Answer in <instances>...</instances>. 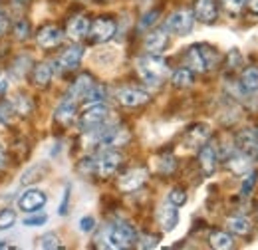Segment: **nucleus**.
<instances>
[{
  "instance_id": "33",
  "label": "nucleus",
  "mask_w": 258,
  "mask_h": 250,
  "mask_svg": "<svg viewBox=\"0 0 258 250\" xmlns=\"http://www.w3.org/2000/svg\"><path fill=\"white\" fill-rule=\"evenodd\" d=\"M256 183H258V171H256V169H250V171L246 173V177L242 179L240 195H242V197H248V195H252V191L256 189Z\"/></svg>"
},
{
  "instance_id": "20",
  "label": "nucleus",
  "mask_w": 258,
  "mask_h": 250,
  "mask_svg": "<svg viewBox=\"0 0 258 250\" xmlns=\"http://www.w3.org/2000/svg\"><path fill=\"white\" fill-rule=\"evenodd\" d=\"M90 24H92V22H90L86 16H74V18L68 22L66 36H68L70 40H74V42L84 40V38L88 36V32H90Z\"/></svg>"
},
{
  "instance_id": "28",
  "label": "nucleus",
  "mask_w": 258,
  "mask_h": 250,
  "mask_svg": "<svg viewBox=\"0 0 258 250\" xmlns=\"http://www.w3.org/2000/svg\"><path fill=\"white\" fill-rule=\"evenodd\" d=\"M209 242H211V246L217 250H228L234 246V240H232V236L228 234V232H223V230H217V232H213L211 236H209Z\"/></svg>"
},
{
  "instance_id": "8",
  "label": "nucleus",
  "mask_w": 258,
  "mask_h": 250,
  "mask_svg": "<svg viewBox=\"0 0 258 250\" xmlns=\"http://www.w3.org/2000/svg\"><path fill=\"white\" fill-rule=\"evenodd\" d=\"M121 161H123V155L119 153V151H115V149H103L99 157L96 159V173L99 177H111L117 169H119V165H121Z\"/></svg>"
},
{
  "instance_id": "41",
  "label": "nucleus",
  "mask_w": 258,
  "mask_h": 250,
  "mask_svg": "<svg viewBox=\"0 0 258 250\" xmlns=\"http://www.w3.org/2000/svg\"><path fill=\"white\" fill-rule=\"evenodd\" d=\"M139 246L141 248H157L159 246V236L143 234V236H139Z\"/></svg>"
},
{
  "instance_id": "36",
  "label": "nucleus",
  "mask_w": 258,
  "mask_h": 250,
  "mask_svg": "<svg viewBox=\"0 0 258 250\" xmlns=\"http://www.w3.org/2000/svg\"><path fill=\"white\" fill-rule=\"evenodd\" d=\"M167 203H171V205H175V207H183V205L187 203V193L179 187L171 189L169 195H167Z\"/></svg>"
},
{
  "instance_id": "49",
  "label": "nucleus",
  "mask_w": 258,
  "mask_h": 250,
  "mask_svg": "<svg viewBox=\"0 0 258 250\" xmlns=\"http://www.w3.org/2000/svg\"><path fill=\"white\" fill-rule=\"evenodd\" d=\"M16 2H20V4H26V2H30V0H16Z\"/></svg>"
},
{
  "instance_id": "12",
  "label": "nucleus",
  "mask_w": 258,
  "mask_h": 250,
  "mask_svg": "<svg viewBox=\"0 0 258 250\" xmlns=\"http://www.w3.org/2000/svg\"><path fill=\"white\" fill-rule=\"evenodd\" d=\"M82 58H84V48L82 46H70V48H66L64 52L58 56L56 66L62 72H70V70H76L80 66Z\"/></svg>"
},
{
  "instance_id": "2",
  "label": "nucleus",
  "mask_w": 258,
  "mask_h": 250,
  "mask_svg": "<svg viewBox=\"0 0 258 250\" xmlns=\"http://www.w3.org/2000/svg\"><path fill=\"white\" fill-rule=\"evenodd\" d=\"M221 62V52L215 48V46H211V44H193L189 50H187V54H185V64H187V68L189 70H193V72H211V70H215L217 66Z\"/></svg>"
},
{
  "instance_id": "21",
  "label": "nucleus",
  "mask_w": 258,
  "mask_h": 250,
  "mask_svg": "<svg viewBox=\"0 0 258 250\" xmlns=\"http://www.w3.org/2000/svg\"><path fill=\"white\" fill-rule=\"evenodd\" d=\"M92 86H94V78H92L90 74H82V76H78V80L70 86L66 97H70V99H74V101H80V99L86 97V94L90 92Z\"/></svg>"
},
{
  "instance_id": "39",
  "label": "nucleus",
  "mask_w": 258,
  "mask_h": 250,
  "mask_svg": "<svg viewBox=\"0 0 258 250\" xmlns=\"http://www.w3.org/2000/svg\"><path fill=\"white\" fill-rule=\"evenodd\" d=\"M78 228L84 232V234H88V232H94L96 230V219L92 217V215H86V217H82L80 222H78Z\"/></svg>"
},
{
  "instance_id": "7",
  "label": "nucleus",
  "mask_w": 258,
  "mask_h": 250,
  "mask_svg": "<svg viewBox=\"0 0 258 250\" xmlns=\"http://www.w3.org/2000/svg\"><path fill=\"white\" fill-rule=\"evenodd\" d=\"M107 115H109V107L105 103H92V105H88L82 111V115H80V127L82 129H88V131L94 129V127H101V125L105 123Z\"/></svg>"
},
{
  "instance_id": "15",
  "label": "nucleus",
  "mask_w": 258,
  "mask_h": 250,
  "mask_svg": "<svg viewBox=\"0 0 258 250\" xmlns=\"http://www.w3.org/2000/svg\"><path fill=\"white\" fill-rule=\"evenodd\" d=\"M177 209L179 207H175L171 203H165V205L159 207V211H157V222H159V226H161L165 232L175 230V226L179 224V211Z\"/></svg>"
},
{
  "instance_id": "10",
  "label": "nucleus",
  "mask_w": 258,
  "mask_h": 250,
  "mask_svg": "<svg viewBox=\"0 0 258 250\" xmlns=\"http://www.w3.org/2000/svg\"><path fill=\"white\" fill-rule=\"evenodd\" d=\"M115 30H117V26L111 18H97V20H94V24H90L88 36L92 38V42L103 44V42H109L115 36Z\"/></svg>"
},
{
  "instance_id": "31",
  "label": "nucleus",
  "mask_w": 258,
  "mask_h": 250,
  "mask_svg": "<svg viewBox=\"0 0 258 250\" xmlns=\"http://www.w3.org/2000/svg\"><path fill=\"white\" fill-rule=\"evenodd\" d=\"M105 95H107V90H105L101 84H94V86L90 88V92L86 94L84 101H86L88 105H92V103H103Z\"/></svg>"
},
{
  "instance_id": "9",
  "label": "nucleus",
  "mask_w": 258,
  "mask_h": 250,
  "mask_svg": "<svg viewBox=\"0 0 258 250\" xmlns=\"http://www.w3.org/2000/svg\"><path fill=\"white\" fill-rule=\"evenodd\" d=\"M147 177H149V173H147L145 167L129 169L127 173H123V175L119 177L117 187H119V191H123V193H133V191H137V189H141L145 185Z\"/></svg>"
},
{
  "instance_id": "47",
  "label": "nucleus",
  "mask_w": 258,
  "mask_h": 250,
  "mask_svg": "<svg viewBox=\"0 0 258 250\" xmlns=\"http://www.w3.org/2000/svg\"><path fill=\"white\" fill-rule=\"evenodd\" d=\"M246 6H248L254 14H258V0H246Z\"/></svg>"
},
{
  "instance_id": "3",
  "label": "nucleus",
  "mask_w": 258,
  "mask_h": 250,
  "mask_svg": "<svg viewBox=\"0 0 258 250\" xmlns=\"http://www.w3.org/2000/svg\"><path fill=\"white\" fill-rule=\"evenodd\" d=\"M137 74L147 86L159 88L169 74V66L159 54H147L137 60Z\"/></svg>"
},
{
  "instance_id": "46",
  "label": "nucleus",
  "mask_w": 258,
  "mask_h": 250,
  "mask_svg": "<svg viewBox=\"0 0 258 250\" xmlns=\"http://www.w3.org/2000/svg\"><path fill=\"white\" fill-rule=\"evenodd\" d=\"M6 167V151H4V147L0 145V171Z\"/></svg>"
},
{
  "instance_id": "37",
  "label": "nucleus",
  "mask_w": 258,
  "mask_h": 250,
  "mask_svg": "<svg viewBox=\"0 0 258 250\" xmlns=\"http://www.w3.org/2000/svg\"><path fill=\"white\" fill-rule=\"evenodd\" d=\"M16 224V213L12 209H4L0 211V230H8Z\"/></svg>"
},
{
  "instance_id": "1",
  "label": "nucleus",
  "mask_w": 258,
  "mask_h": 250,
  "mask_svg": "<svg viewBox=\"0 0 258 250\" xmlns=\"http://www.w3.org/2000/svg\"><path fill=\"white\" fill-rule=\"evenodd\" d=\"M137 240V234H135V228L129 224L127 220H113V222H107L99 236H97V242L101 248H111V250H121L133 246Z\"/></svg>"
},
{
  "instance_id": "11",
  "label": "nucleus",
  "mask_w": 258,
  "mask_h": 250,
  "mask_svg": "<svg viewBox=\"0 0 258 250\" xmlns=\"http://www.w3.org/2000/svg\"><path fill=\"white\" fill-rule=\"evenodd\" d=\"M217 163H219V153H217V147L213 143H203L201 149H199V165H201V171L211 177L215 175L217 171Z\"/></svg>"
},
{
  "instance_id": "22",
  "label": "nucleus",
  "mask_w": 258,
  "mask_h": 250,
  "mask_svg": "<svg viewBox=\"0 0 258 250\" xmlns=\"http://www.w3.org/2000/svg\"><path fill=\"white\" fill-rule=\"evenodd\" d=\"M238 90L242 94H254L258 92V66H248L242 70L238 80Z\"/></svg>"
},
{
  "instance_id": "13",
  "label": "nucleus",
  "mask_w": 258,
  "mask_h": 250,
  "mask_svg": "<svg viewBox=\"0 0 258 250\" xmlns=\"http://www.w3.org/2000/svg\"><path fill=\"white\" fill-rule=\"evenodd\" d=\"M117 101L123 107H139L149 101V94L143 90H137V88H121L117 92Z\"/></svg>"
},
{
  "instance_id": "35",
  "label": "nucleus",
  "mask_w": 258,
  "mask_h": 250,
  "mask_svg": "<svg viewBox=\"0 0 258 250\" xmlns=\"http://www.w3.org/2000/svg\"><path fill=\"white\" fill-rule=\"evenodd\" d=\"M46 222H48V215H46V213H40V211H36V213H30V217H26V219L22 220V224H24V226H28V228L44 226Z\"/></svg>"
},
{
  "instance_id": "43",
  "label": "nucleus",
  "mask_w": 258,
  "mask_h": 250,
  "mask_svg": "<svg viewBox=\"0 0 258 250\" xmlns=\"http://www.w3.org/2000/svg\"><path fill=\"white\" fill-rule=\"evenodd\" d=\"M70 197H72V185L68 183L64 189V197H62V203H60V207H58V213L64 217L68 215V207H70Z\"/></svg>"
},
{
  "instance_id": "24",
  "label": "nucleus",
  "mask_w": 258,
  "mask_h": 250,
  "mask_svg": "<svg viewBox=\"0 0 258 250\" xmlns=\"http://www.w3.org/2000/svg\"><path fill=\"white\" fill-rule=\"evenodd\" d=\"M54 117H56V121H60V123H72L74 121V117H76V101L74 99H70V97H66L60 101V105L56 107V111H54Z\"/></svg>"
},
{
  "instance_id": "32",
  "label": "nucleus",
  "mask_w": 258,
  "mask_h": 250,
  "mask_svg": "<svg viewBox=\"0 0 258 250\" xmlns=\"http://www.w3.org/2000/svg\"><path fill=\"white\" fill-rule=\"evenodd\" d=\"M10 103H12L14 111H16V113H20V115H28V113L32 111V103H30V99H28L26 95L16 94L12 99H10Z\"/></svg>"
},
{
  "instance_id": "50",
  "label": "nucleus",
  "mask_w": 258,
  "mask_h": 250,
  "mask_svg": "<svg viewBox=\"0 0 258 250\" xmlns=\"http://www.w3.org/2000/svg\"><path fill=\"white\" fill-rule=\"evenodd\" d=\"M254 131H256V135H258V127H256V129H254Z\"/></svg>"
},
{
  "instance_id": "26",
  "label": "nucleus",
  "mask_w": 258,
  "mask_h": 250,
  "mask_svg": "<svg viewBox=\"0 0 258 250\" xmlns=\"http://www.w3.org/2000/svg\"><path fill=\"white\" fill-rule=\"evenodd\" d=\"M171 82H173L175 88H191L195 84V72L189 70L187 66H185V68H179V70L173 72Z\"/></svg>"
},
{
  "instance_id": "16",
  "label": "nucleus",
  "mask_w": 258,
  "mask_h": 250,
  "mask_svg": "<svg viewBox=\"0 0 258 250\" xmlns=\"http://www.w3.org/2000/svg\"><path fill=\"white\" fill-rule=\"evenodd\" d=\"M195 20L203 22V24H215L217 20V4L215 0H197L195 2Z\"/></svg>"
},
{
  "instance_id": "34",
  "label": "nucleus",
  "mask_w": 258,
  "mask_h": 250,
  "mask_svg": "<svg viewBox=\"0 0 258 250\" xmlns=\"http://www.w3.org/2000/svg\"><path fill=\"white\" fill-rule=\"evenodd\" d=\"M38 246L46 250H54V248H62V242H60L58 234L48 232V234H42V236L38 238Z\"/></svg>"
},
{
  "instance_id": "40",
  "label": "nucleus",
  "mask_w": 258,
  "mask_h": 250,
  "mask_svg": "<svg viewBox=\"0 0 258 250\" xmlns=\"http://www.w3.org/2000/svg\"><path fill=\"white\" fill-rule=\"evenodd\" d=\"M223 6L230 14H238L246 6V0H223Z\"/></svg>"
},
{
  "instance_id": "6",
  "label": "nucleus",
  "mask_w": 258,
  "mask_h": 250,
  "mask_svg": "<svg viewBox=\"0 0 258 250\" xmlns=\"http://www.w3.org/2000/svg\"><path fill=\"white\" fill-rule=\"evenodd\" d=\"M48 203V195L40 189H26L18 199H16V207L18 211L30 215V213H36V211H42Z\"/></svg>"
},
{
  "instance_id": "27",
  "label": "nucleus",
  "mask_w": 258,
  "mask_h": 250,
  "mask_svg": "<svg viewBox=\"0 0 258 250\" xmlns=\"http://www.w3.org/2000/svg\"><path fill=\"white\" fill-rule=\"evenodd\" d=\"M226 228L232 234H236V236H246V234H250L252 224H250V220L244 219V217H232V219L226 220Z\"/></svg>"
},
{
  "instance_id": "29",
  "label": "nucleus",
  "mask_w": 258,
  "mask_h": 250,
  "mask_svg": "<svg viewBox=\"0 0 258 250\" xmlns=\"http://www.w3.org/2000/svg\"><path fill=\"white\" fill-rule=\"evenodd\" d=\"M44 175H46V165H32L20 175V183L22 185H32L36 181H40Z\"/></svg>"
},
{
  "instance_id": "5",
  "label": "nucleus",
  "mask_w": 258,
  "mask_h": 250,
  "mask_svg": "<svg viewBox=\"0 0 258 250\" xmlns=\"http://www.w3.org/2000/svg\"><path fill=\"white\" fill-rule=\"evenodd\" d=\"M195 26V14L187 8H181V10H175L173 14L167 16L165 20V30L169 34H175V36H185L193 30Z\"/></svg>"
},
{
  "instance_id": "4",
  "label": "nucleus",
  "mask_w": 258,
  "mask_h": 250,
  "mask_svg": "<svg viewBox=\"0 0 258 250\" xmlns=\"http://www.w3.org/2000/svg\"><path fill=\"white\" fill-rule=\"evenodd\" d=\"M90 137L96 141L99 147L113 149L121 147L129 141V131L121 125H105V127H94L90 129Z\"/></svg>"
},
{
  "instance_id": "17",
  "label": "nucleus",
  "mask_w": 258,
  "mask_h": 250,
  "mask_svg": "<svg viewBox=\"0 0 258 250\" xmlns=\"http://www.w3.org/2000/svg\"><path fill=\"white\" fill-rule=\"evenodd\" d=\"M169 46V32L167 30H153L145 36V50L149 54H159L167 50Z\"/></svg>"
},
{
  "instance_id": "45",
  "label": "nucleus",
  "mask_w": 258,
  "mask_h": 250,
  "mask_svg": "<svg viewBox=\"0 0 258 250\" xmlns=\"http://www.w3.org/2000/svg\"><path fill=\"white\" fill-rule=\"evenodd\" d=\"M6 30H8V18L4 12H0V36H4Z\"/></svg>"
},
{
  "instance_id": "18",
  "label": "nucleus",
  "mask_w": 258,
  "mask_h": 250,
  "mask_svg": "<svg viewBox=\"0 0 258 250\" xmlns=\"http://www.w3.org/2000/svg\"><path fill=\"white\" fill-rule=\"evenodd\" d=\"M226 167L236 175H246L252 169V157L236 149L226 157Z\"/></svg>"
},
{
  "instance_id": "44",
  "label": "nucleus",
  "mask_w": 258,
  "mask_h": 250,
  "mask_svg": "<svg viewBox=\"0 0 258 250\" xmlns=\"http://www.w3.org/2000/svg\"><path fill=\"white\" fill-rule=\"evenodd\" d=\"M157 16H159L157 12H151V14H147V16L143 18V22L139 24V28H147L149 24H153V22H155V18H157Z\"/></svg>"
},
{
  "instance_id": "48",
  "label": "nucleus",
  "mask_w": 258,
  "mask_h": 250,
  "mask_svg": "<svg viewBox=\"0 0 258 250\" xmlns=\"http://www.w3.org/2000/svg\"><path fill=\"white\" fill-rule=\"evenodd\" d=\"M0 248H12V244H8V240H0Z\"/></svg>"
},
{
  "instance_id": "25",
  "label": "nucleus",
  "mask_w": 258,
  "mask_h": 250,
  "mask_svg": "<svg viewBox=\"0 0 258 250\" xmlns=\"http://www.w3.org/2000/svg\"><path fill=\"white\" fill-rule=\"evenodd\" d=\"M52 80V66L48 62L36 64L32 70V84L38 88H46Z\"/></svg>"
},
{
  "instance_id": "30",
  "label": "nucleus",
  "mask_w": 258,
  "mask_h": 250,
  "mask_svg": "<svg viewBox=\"0 0 258 250\" xmlns=\"http://www.w3.org/2000/svg\"><path fill=\"white\" fill-rule=\"evenodd\" d=\"M175 169H177V159H175V155L167 153V155H159L155 159V171H157V173H161V175H171Z\"/></svg>"
},
{
  "instance_id": "19",
  "label": "nucleus",
  "mask_w": 258,
  "mask_h": 250,
  "mask_svg": "<svg viewBox=\"0 0 258 250\" xmlns=\"http://www.w3.org/2000/svg\"><path fill=\"white\" fill-rule=\"evenodd\" d=\"M36 40H38V44H40L42 48L50 50V48H56V46L62 44L64 34H62V30H60L58 26H44L42 30L38 32Z\"/></svg>"
},
{
  "instance_id": "14",
  "label": "nucleus",
  "mask_w": 258,
  "mask_h": 250,
  "mask_svg": "<svg viewBox=\"0 0 258 250\" xmlns=\"http://www.w3.org/2000/svg\"><path fill=\"white\" fill-rule=\"evenodd\" d=\"M209 137H211V127H209V123H195L185 133V145L189 149H197L203 143H207Z\"/></svg>"
},
{
  "instance_id": "23",
  "label": "nucleus",
  "mask_w": 258,
  "mask_h": 250,
  "mask_svg": "<svg viewBox=\"0 0 258 250\" xmlns=\"http://www.w3.org/2000/svg\"><path fill=\"white\" fill-rule=\"evenodd\" d=\"M236 149L238 151H242V153H246V155L252 157L254 153V149H256L258 145V135L254 129H242L238 135H236Z\"/></svg>"
},
{
  "instance_id": "38",
  "label": "nucleus",
  "mask_w": 258,
  "mask_h": 250,
  "mask_svg": "<svg viewBox=\"0 0 258 250\" xmlns=\"http://www.w3.org/2000/svg\"><path fill=\"white\" fill-rule=\"evenodd\" d=\"M14 107L10 101H2L0 103V121L2 123H12V115H14Z\"/></svg>"
},
{
  "instance_id": "42",
  "label": "nucleus",
  "mask_w": 258,
  "mask_h": 250,
  "mask_svg": "<svg viewBox=\"0 0 258 250\" xmlns=\"http://www.w3.org/2000/svg\"><path fill=\"white\" fill-rule=\"evenodd\" d=\"M28 32H30V24H28L26 20H18V22H16V26H14V34H16V38L26 40V38H28Z\"/></svg>"
}]
</instances>
